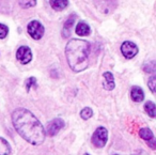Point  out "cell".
I'll return each instance as SVG.
<instances>
[{
	"label": "cell",
	"instance_id": "6da1fadb",
	"mask_svg": "<svg viewBox=\"0 0 156 155\" xmlns=\"http://www.w3.org/2000/svg\"><path fill=\"white\" fill-rule=\"evenodd\" d=\"M12 122L16 132L26 141L40 146L45 140L46 132L37 118L26 108H17L12 112Z\"/></svg>",
	"mask_w": 156,
	"mask_h": 155
},
{
	"label": "cell",
	"instance_id": "7a4b0ae2",
	"mask_svg": "<svg viewBox=\"0 0 156 155\" xmlns=\"http://www.w3.org/2000/svg\"><path fill=\"white\" fill-rule=\"evenodd\" d=\"M90 44L85 40L72 39L65 47V56L74 72H83L89 64Z\"/></svg>",
	"mask_w": 156,
	"mask_h": 155
},
{
	"label": "cell",
	"instance_id": "3957f363",
	"mask_svg": "<svg viewBox=\"0 0 156 155\" xmlns=\"http://www.w3.org/2000/svg\"><path fill=\"white\" fill-rule=\"evenodd\" d=\"M108 140V131L104 126H98L92 136V143L96 148H103Z\"/></svg>",
	"mask_w": 156,
	"mask_h": 155
},
{
	"label": "cell",
	"instance_id": "277c9868",
	"mask_svg": "<svg viewBox=\"0 0 156 155\" xmlns=\"http://www.w3.org/2000/svg\"><path fill=\"white\" fill-rule=\"evenodd\" d=\"M27 30H28L29 35L34 40H40L44 35V32H45L43 25L40 22H37V20H32V22L29 23Z\"/></svg>",
	"mask_w": 156,
	"mask_h": 155
},
{
	"label": "cell",
	"instance_id": "5b68a950",
	"mask_svg": "<svg viewBox=\"0 0 156 155\" xmlns=\"http://www.w3.org/2000/svg\"><path fill=\"white\" fill-rule=\"evenodd\" d=\"M121 52L126 59H132L138 54V46L129 41H125L121 45Z\"/></svg>",
	"mask_w": 156,
	"mask_h": 155
},
{
	"label": "cell",
	"instance_id": "8992f818",
	"mask_svg": "<svg viewBox=\"0 0 156 155\" xmlns=\"http://www.w3.org/2000/svg\"><path fill=\"white\" fill-rule=\"evenodd\" d=\"M62 127H64V121L62 119L57 118L47 123L45 132L47 133L48 136H56Z\"/></svg>",
	"mask_w": 156,
	"mask_h": 155
},
{
	"label": "cell",
	"instance_id": "52a82bcc",
	"mask_svg": "<svg viewBox=\"0 0 156 155\" xmlns=\"http://www.w3.org/2000/svg\"><path fill=\"white\" fill-rule=\"evenodd\" d=\"M16 58L22 64H27L32 60V52L28 46H20L16 52Z\"/></svg>",
	"mask_w": 156,
	"mask_h": 155
},
{
	"label": "cell",
	"instance_id": "ba28073f",
	"mask_svg": "<svg viewBox=\"0 0 156 155\" xmlns=\"http://www.w3.org/2000/svg\"><path fill=\"white\" fill-rule=\"evenodd\" d=\"M130 97L136 103H140L144 99V93L140 87H133L130 90Z\"/></svg>",
	"mask_w": 156,
	"mask_h": 155
},
{
	"label": "cell",
	"instance_id": "9c48e42d",
	"mask_svg": "<svg viewBox=\"0 0 156 155\" xmlns=\"http://www.w3.org/2000/svg\"><path fill=\"white\" fill-rule=\"evenodd\" d=\"M103 76H104V84H103V87H104V89H106V90H113L115 87V78H113V75L110 73V72H105L104 74H103Z\"/></svg>",
	"mask_w": 156,
	"mask_h": 155
},
{
	"label": "cell",
	"instance_id": "30bf717a",
	"mask_svg": "<svg viewBox=\"0 0 156 155\" xmlns=\"http://www.w3.org/2000/svg\"><path fill=\"white\" fill-rule=\"evenodd\" d=\"M90 32H91V29H90L89 25H87L86 23L80 22V23H78L77 26H76V33H77L79 37L89 35Z\"/></svg>",
	"mask_w": 156,
	"mask_h": 155
},
{
	"label": "cell",
	"instance_id": "8fae6325",
	"mask_svg": "<svg viewBox=\"0 0 156 155\" xmlns=\"http://www.w3.org/2000/svg\"><path fill=\"white\" fill-rule=\"evenodd\" d=\"M75 18H76V15L73 14V15L69 16L66 22H65L64 26H63V30H62V34L64 38H69V34H71V28H72V26H73L74 22H75Z\"/></svg>",
	"mask_w": 156,
	"mask_h": 155
},
{
	"label": "cell",
	"instance_id": "7c38bea8",
	"mask_svg": "<svg viewBox=\"0 0 156 155\" xmlns=\"http://www.w3.org/2000/svg\"><path fill=\"white\" fill-rule=\"evenodd\" d=\"M50 5L56 11L64 10L69 5V0H49Z\"/></svg>",
	"mask_w": 156,
	"mask_h": 155
},
{
	"label": "cell",
	"instance_id": "4fadbf2b",
	"mask_svg": "<svg viewBox=\"0 0 156 155\" xmlns=\"http://www.w3.org/2000/svg\"><path fill=\"white\" fill-rule=\"evenodd\" d=\"M139 136H140V138H142V139L145 140L147 142L155 138L154 137L153 132H152L149 127H142V128L139 129Z\"/></svg>",
	"mask_w": 156,
	"mask_h": 155
},
{
	"label": "cell",
	"instance_id": "5bb4252c",
	"mask_svg": "<svg viewBox=\"0 0 156 155\" xmlns=\"http://www.w3.org/2000/svg\"><path fill=\"white\" fill-rule=\"evenodd\" d=\"M11 153V146L5 138L0 137V155H9Z\"/></svg>",
	"mask_w": 156,
	"mask_h": 155
},
{
	"label": "cell",
	"instance_id": "9a60e30c",
	"mask_svg": "<svg viewBox=\"0 0 156 155\" xmlns=\"http://www.w3.org/2000/svg\"><path fill=\"white\" fill-rule=\"evenodd\" d=\"M144 110L151 118H156V105L153 102H147L144 104Z\"/></svg>",
	"mask_w": 156,
	"mask_h": 155
},
{
	"label": "cell",
	"instance_id": "2e32d148",
	"mask_svg": "<svg viewBox=\"0 0 156 155\" xmlns=\"http://www.w3.org/2000/svg\"><path fill=\"white\" fill-rule=\"evenodd\" d=\"M143 71L145 73H155L156 72V61L155 60H151V61H147V63L143 64Z\"/></svg>",
	"mask_w": 156,
	"mask_h": 155
},
{
	"label": "cell",
	"instance_id": "e0dca14e",
	"mask_svg": "<svg viewBox=\"0 0 156 155\" xmlns=\"http://www.w3.org/2000/svg\"><path fill=\"white\" fill-rule=\"evenodd\" d=\"M147 87L153 94H156V75H153L147 80Z\"/></svg>",
	"mask_w": 156,
	"mask_h": 155
},
{
	"label": "cell",
	"instance_id": "ac0fdd59",
	"mask_svg": "<svg viewBox=\"0 0 156 155\" xmlns=\"http://www.w3.org/2000/svg\"><path fill=\"white\" fill-rule=\"evenodd\" d=\"M18 3L24 9H28V8L34 7L35 3H37V0H18Z\"/></svg>",
	"mask_w": 156,
	"mask_h": 155
},
{
	"label": "cell",
	"instance_id": "d6986e66",
	"mask_svg": "<svg viewBox=\"0 0 156 155\" xmlns=\"http://www.w3.org/2000/svg\"><path fill=\"white\" fill-rule=\"evenodd\" d=\"M92 116H93V110H92L90 107L83 108L80 112V117L83 119V120H88V119H90Z\"/></svg>",
	"mask_w": 156,
	"mask_h": 155
},
{
	"label": "cell",
	"instance_id": "ffe728a7",
	"mask_svg": "<svg viewBox=\"0 0 156 155\" xmlns=\"http://www.w3.org/2000/svg\"><path fill=\"white\" fill-rule=\"evenodd\" d=\"M37 85V78L35 77H29L28 79L26 80V89L27 91H30L31 87L35 86Z\"/></svg>",
	"mask_w": 156,
	"mask_h": 155
},
{
	"label": "cell",
	"instance_id": "44dd1931",
	"mask_svg": "<svg viewBox=\"0 0 156 155\" xmlns=\"http://www.w3.org/2000/svg\"><path fill=\"white\" fill-rule=\"evenodd\" d=\"M9 33V28L5 25L0 24V39H5Z\"/></svg>",
	"mask_w": 156,
	"mask_h": 155
},
{
	"label": "cell",
	"instance_id": "7402d4cb",
	"mask_svg": "<svg viewBox=\"0 0 156 155\" xmlns=\"http://www.w3.org/2000/svg\"><path fill=\"white\" fill-rule=\"evenodd\" d=\"M147 146H149L151 149H153V150H156V138H154V139L147 141Z\"/></svg>",
	"mask_w": 156,
	"mask_h": 155
},
{
	"label": "cell",
	"instance_id": "603a6c76",
	"mask_svg": "<svg viewBox=\"0 0 156 155\" xmlns=\"http://www.w3.org/2000/svg\"><path fill=\"white\" fill-rule=\"evenodd\" d=\"M85 155H90V154H89V153H86V154H85Z\"/></svg>",
	"mask_w": 156,
	"mask_h": 155
},
{
	"label": "cell",
	"instance_id": "cb8c5ba5",
	"mask_svg": "<svg viewBox=\"0 0 156 155\" xmlns=\"http://www.w3.org/2000/svg\"><path fill=\"white\" fill-rule=\"evenodd\" d=\"M115 155H118V154H115Z\"/></svg>",
	"mask_w": 156,
	"mask_h": 155
}]
</instances>
